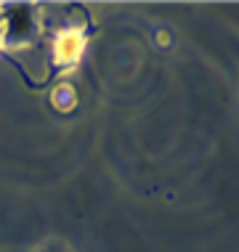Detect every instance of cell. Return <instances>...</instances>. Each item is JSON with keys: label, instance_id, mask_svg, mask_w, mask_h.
Listing matches in <instances>:
<instances>
[{"label": "cell", "instance_id": "cell-1", "mask_svg": "<svg viewBox=\"0 0 239 252\" xmlns=\"http://www.w3.org/2000/svg\"><path fill=\"white\" fill-rule=\"evenodd\" d=\"M3 13V45L13 51H22L35 45L40 37V19L37 8L30 3H8L0 5Z\"/></svg>", "mask_w": 239, "mask_h": 252}, {"label": "cell", "instance_id": "cell-2", "mask_svg": "<svg viewBox=\"0 0 239 252\" xmlns=\"http://www.w3.org/2000/svg\"><path fill=\"white\" fill-rule=\"evenodd\" d=\"M85 53V35L83 30L72 27V30H61L51 43V61L61 69L67 66H74Z\"/></svg>", "mask_w": 239, "mask_h": 252}, {"label": "cell", "instance_id": "cell-3", "mask_svg": "<svg viewBox=\"0 0 239 252\" xmlns=\"http://www.w3.org/2000/svg\"><path fill=\"white\" fill-rule=\"evenodd\" d=\"M77 98H80V93L69 80H61V83L51 88V106L59 109V112H72L77 106Z\"/></svg>", "mask_w": 239, "mask_h": 252}, {"label": "cell", "instance_id": "cell-4", "mask_svg": "<svg viewBox=\"0 0 239 252\" xmlns=\"http://www.w3.org/2000/svg\"><path fill=\"white\" fill-rule=\"evenodd\" d=\"M40 252H69V250H67L64 244H45V247L40 250Z\"/></svg>", "mask_w": 239, "mask_h": 252}, {"label": "cell", "instance_id": "cell-5", "mask_svg": "<svg viewBox=\"0 0 239 252\" xmlns=\"http://www.w3.org/2000/svg\"><path fill=\"white\" fill-rule=\"evenodd\" d=\"M157 35H160V37H157V43H160V45H168V43H170V35H168V32H157Z\"/></svg>", "mask_w": 239, "mask_h": 252}, {"label": "cell", "instance_id": "cell-6", "mask_svg": "<svg viewBox=\"0 0 239 252\" xmlns=\"http://www.w3.org/2000/svg\"><path fill=\"white\" fill-rule=\"evenodd\" d=\"M0 48H3V13H0Z\"/></svg>", "mask_w": 239, "mask_h": 252}]
</instances>
